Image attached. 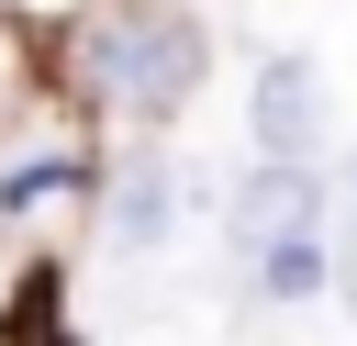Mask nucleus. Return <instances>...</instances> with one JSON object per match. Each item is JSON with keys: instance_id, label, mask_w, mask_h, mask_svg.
<instances>
[{"instance_id": "obj_7", "label": "nucleus", "mask_w": 357, "mask_h": 346, "mask_svg": "<svg viewBox=\"0 0 357 346\" xmlns=\"http://www.w3.org/2000/svg\"><path fill=\"white\" fill-rule=\"evenodd\" d=\"M0 346H67V335H56V324H45V313H33V324H11V335H0Z\"/></svg>"}, {"instance_id": "obj_3", "label": "nucleus", "mask_w": 357, "mask_h": 346, "mask_svg": "<svg viewBox=\"0 0 357 346\" xmlns=\"http://www.w3.org/2000/svg\"><path fill=\"white\" fill-rule=\"evenodd\" d=\"M301 212H312V179H301V167H257V179H245V201H234L245 257H257V246H279V234H301Z\"/></svg>"}, {"instance_id": "obj_6", "label": "nucleus", "mask_w": 357, "mask_h": 346, "mask_svg": "<svg viewBox=\"0 0 357 346\" xmlns=\"http://www.w3.org/2000/svg\"><path fill=\"white\" fill-rule=\"evenodd\" d=\"M78 179H89L78 156H33V167H11V179H0V212H22V201H56V190H78Z\"/></svg>"}, {"instance_id": "obj_4", "label": "nucleus", "mask_w": 357, "mask_h": 346, "mask_svg": "<svg viewBox=\"0 0 357 346\" xmlns=\"http://www.w3.org/2000/svg\"><path fill=\"white\" fill-rule=\"evenodd\" d=\"M324 279H335V268H324V246H312V234H279V246H257V290H268V301H312Z\"/></svg>"}, {"instance_id": "obj_2", "label": "nucleus", "mask_w": 357, "mask_h": 346, "mask_svg": "<svg viewBox=\"0 0 357 346\" xmlns=\"http://www.w3.org/2000/svg\"><path fill=\"white\" fill-rule=\"evenodd\" d=\"M245 123H257V145H268L279 167H290V156H312V134H324V78H312V56H268V67H257Z\"/></svg>"}, {"instance_id": "obj_5", "label": "nucleus", "mask_w": 357, "mask_h": 346, "mask_svg": "<svg viewBox=\"0 0 357 346\" xmlns=\"http://www.w3.org/2000/svg\"><path fill=\"white\" fill-rule=\"evenodd\" d=\"M112 234H123V246H156V234H167V179H156V167H134V179H123Z\"/></svg>"}, {"instance_id": "obj_1", "label": "nucleus", "mask_w": 357, "mask_h": 346, "mask_svg": "<svg viewBox=\"0 0 357 346\" xmlns=\"http://www.w3.org/2000/svg\"><path fill=\"white\" fill-rule=\"evenodd\" d=\"M78 78H89V100H112L134 123H167L201 89V22L167 11V0H123L78 33Z\"/></svg>"}, {"instance_id": "obj_8", "label": "nucleus", "mask_w": 357, "mask_h": 346, "mask_svg": "<svg viewBox=\"0 0 357 346\" xmlns=\"http://www.w3.org/2000/svg\"><path fill=\"white\" fill-rule=\"evenodd\" d=\"M346 301H357V257H346Z\"/></svg>"}]
</instances>
